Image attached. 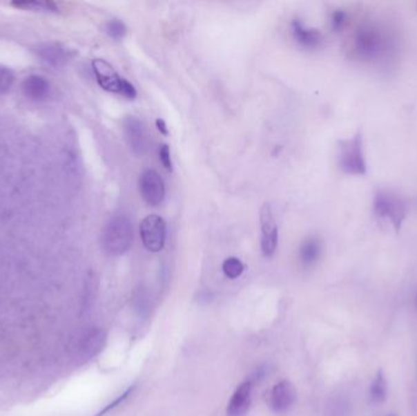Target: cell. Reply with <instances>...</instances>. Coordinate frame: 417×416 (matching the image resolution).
<instances>
[{
    "label": "cell",
    "instance_id": "6da1fadb",
    "mask_svg": "<svg viewBox=\"0 0 417 416\" xmlns=\"http://www.w3.org/2000/svg\"><path fill=\"white\" fill-rule=\"evenodd\" d=\"M354 53L366 62H378L396 50V41L391 35L377 23H365L355 32Z\"/></svg>",
    "mask_w": 417,
    "mask_h": 416
},
{
    "label": "cell",
    "instance_id": "7a4b0ae2",
    "mask_svg": "<svg viewBox=\"0 0 417 416\" xmlns=\"http://www.w3.org/2000/svg\"><path fill=\"white\" fill-rule=\"evenodd\" d=\"M133 242V225L125 214L114 215L101 232V247L113 256L125 254Z\"/></svg>",
    "mask_w": 417,
    "mask_h": 416
},
{
    "label": "cell",
    "instance_id": "3957f363",
    "mask_svg": "<svg viewBox=\"0 0 417 416\" xmlns=\"http://www.w3.org/2000/svg\"><path fill=\"white\" fill-rule=\"evenodd\" d=\"M338 165L347 175L362 176L367 172L364 142L360 132L348 140L339 142Z\"/></svg>",
    "mask_w": 417,
    "mask_h": 416
},
{
    "label": "cell",
    "instance_id": "277c9868",
    "mask_svg": "<svg viewBox=\"0 0 417 416\" xmlns=\"http://www.w3.org/2000/svg\"><path fill=\"white\" fill-rule=\"evenodd\" d=\"M92 66L98 84L104 91L120 94L127 99L136 98L137 91L135 86L125 78L121 77L120 75L116 73L115 68L108 62H105L104 59H94Z\"/></svg>",
    "mask_w": 417,
    "mask_h": 416
},
{
    "label": "cell",
    "instance_id": "5b68a950",
    "mask_svg": "<svg viewBox=\"0 0 417 416\" xmlns=\"http://www.w3.org/2000/svg\"><path fill=\"white\" fill-rule=\"evenodd\" d=\"M407 204L403 198L394 193L381 192L376 194L374 199V211L381 219H386L391 223L394 229H400L404 220L407 216Z\"/></svg>",
    "mask_w": 417,
    "mask_h": 416
},
{
    "label": "cell",
    "instance_id": "8992f818",
    "mask_svg": "<svg viewBox=\"0 0 417 416\" xmlns=\"http://www.w3.org/2000/svg\"><path fill=\"white\" fill-rule=\"evenodd\" d=\"M142 243L146 250L157 253L164 248L166 240V223L159 215H148L139 227Z\"/></svg>",
    "mask_w": 417,
    "mask_h": 416
},
{
    "label": "cell",
    "instance_id": "52a82bcc",
    "mask_svg": "<svg viewBox=\"0 0 417 416\" xmlns=\"http://www.w3.org/2000/svg\"><path fill=\"white\" fill-rule=\"evenodd\" d=\"M261 253L270 258L276 253L278 245V226L273 215L272 207L265 203L260 209Z\"/></svg>",
    "mask_w": 417,
    "mask_h": 416
},
{
    "label": "cell",
    "instance_id": "ba28073f",
    "mask_svg": "<svg viewBox=\"0 0 417 416\" xmlns=\"http://www.w3.org/2000/svg\"><path fill=\"white\" fill-rule=\"evenodd\" d=\"M139 193L143 200L151 207H159L166 197V187L162 176L155 170L146 169L139 177Z\"/></svg>",
    "mask_w": 417,
    "mask_h": 416
},
{
    "label": "cell",
    "instance_id": "9c48e42d",
    "mask_svg": "<svg viewBox=\"0 0 417 416\" xmlns=\"http://www.w3.org/2000/svg\"><path fill=\"white\" fill-rule=\"evenodd\" d=\"M122 129L130 151L135 155H144L151 146V140L143 122L135 116H127L122 122Z\"/></svg>",
    "mask_w": 417,
    "mask_h": 416
},
{
    "label": "cell",
    "instance_id": "30bf717a",
    "mask_svg": "<svg viewBox=\"0 0 417 416\" xmlns=\"http://www.w3.org/2000/svg\"><path fill=\"white\" fill-rule=\"evenodd\" d=\"M297 399V390L287 380H282L273 386L270 395V406L277 414L286 413L292 408Z\"/></svg>",
    "mask_w": 417,
    "mask_h": 416
},
{
    "label": "cell",
    "instance_id": "8fae6325",
    "mask_svg": "<svg viewBox=\"0 0 417 416\" xmlns=\"http://www.w3.org/2000/svg\"><path fill=\"white\" fill-rule=\"evenodd\" d=\"M251 388L253 384L249 380L238 386V388L231 397L227 406V416H244L246 414V411L251 408Z\"/></svg>",
    "mask_w": 417,
    "mask_h": 416
},
{
    "label": "cell",
    "instance_id": "7c38bea8",
    "mask_svg": "<svg viewBox=\"0 0 417 416\" xmlns=\"http://www.w3.org/2000/svg\"><path fill=\"white\" fill-rule=\"evenodd\" d=\"M292 33L295 42L307 49H316L322 43V35L315 28L305 26L299 19L292 21Z\"/></svg>",
    "mask_w": 417,
    "mask_h": 416
},
{
    "label": "cell",
    "instance_id": "4fadbf2b",
    "mask_svg": "<svg viewBox=\"0 0 417 416\" xmlns=\"http://www.w3.org/2000/svg\"><path fill=\"white\" fill-rule=\"evenodd\" d=\"M21 88L26 98L35 102H41L48 98L50 92V84L47 78L43 76L32 75L23 79Z\"/></svg>",
    "mask_w": 417,
    "mask_h": 416
},
{
    "label": "cell",
    "instance_id": "5bb4252c",
    "mask_svg": "<svg viewBox=\"0 0 417 416\" xmlns=\"http://www.w3.org/2000/svg\"><path fill=\"white\" fill-rule=\"evenodd\" d=\"M105 342H106V333L100 330V328H94L90 330L88 333H86L81 344H79V352L84 358H93L94 355L99 353L101 349L104 348Z\"/></svg>",
    "mask_w": 417,
    "mask_h": 416
},
{
    "label": "cell",
    "instance_id": "9a60e30c",
    "mask_svg": "<svg viewBox=\"0 0 417 416\" xmlns=\"http://www.w3.org/2000/svg\"><path fill=\"white\" fill-rule=\"evenodd\" d=\"M322 253V243L318 237H309L302 242L299 250V256L302 265L311 266L320 259Z\"/></svg>",
    "mask_w": 417,
    "mask_h": 416
},
{
    "label": "cell",
    "instance_id": "2e32d148",
    "mask_svg": "<svg viewBox=\"0 0 417 416\" xmlns=\"http://www.w3.org/2000/svg\"><path fill=\"white\" fill-rule=\"evenodd\" d=\"M38 55L44 63L52 68H60L68 62V53L65 49L57 44H46L38 49Z\"/></svg>",
    "mask_w": 417,
    "mask_h": 416
},
{
    "label": "cell",
    "instance_id": "e0dca14e",
    "mask_svg": "<svg viewBox=\"0 0 417 416\" xmlns=\"http://www.w3.org/2000/svg\"><path fill=\"white\" fill-rule=\"evenodd\" d=\"M353 404L345 395H336L329 398L324 416H353Z\"/></svg>",
    "mask_w": 417,
    "mask_h": 416
},
{
    "label": "cell",
    "instance_id": "ac0fdd59",
    "mask_svg": "<svg viewBox=\"0 0 417 416\" xmlns=\"http://www.w3.org/2000/svg\"><path fill=\"white\" fill-rule=\"evenodd\" d=\"M387 397H388V382H387L386 375L382 370H378L375 379L371 382L370 399L375 404H382L387 401Z\"/></svg>",
    "mask_w": 417,
    "mask_h": 416
},
{
    "label": "cell",
    "instance_id": "d6986e66",
    "mask_svg": "<svg viewBox=\"0 0 417 416\" xmlns=\"http://www.w3.org/2000/svg\"><path fill=\"white\" fill-rule=\"evenodd\" d=\"M11 6H15L16 9L33 11V12H44V14H52L59 11L57 4L52 1H14L11 3Z\"/></svg>",
    "mask_w": 417,
    "mask_h": 416
},
{
    "label": "cell",
    "instance_id": "ffe728a7",
    "mask_svg": "<svg viewBox=\"0 0 417 416\" xmlns=\"http://www.w3.org/2000/svg\"><path fill=\"white\" fill-rule=\"evenodd\" d=\"M222 271L224 275L227 276L231 280L238 278L243 271H244V265L243 263L235 256H231L229 259H226L222 264Z\"/></svg>",
    "mask_w": 417,
    "mask_h": 416
},
{
    "label": "cell",
    "instance_id": "44dd1931",
    "mask_svg": "<svg viewBox=\"0 0 417 416\" xmlns=\"http://www.w3.org/2000/svg\"><path fill=\"white\" fill-rule=\"evenodd\" d=\"M15 82V75L10 68L0 66V95L9 93Z\"/></svg>",
    "mask_w": 417,
    "mask_h": 416
},
{
    "label": "cell",
    "instance_id": "7402d4cb",
    "mask_svg": "<svg viewBox=\"0 0 417 416\" xmlns=\"http://www.w3.org/2000/svg\"><path fill=\"white\" fill-rule=\"evenodd\" d=\"M106 32H108V35H109L113 39L119 41V39H122V38L126 36V33H127V27H126L124 22L120 21V20H116L115 19V20H111V21L106 23Z\"/></svg>",
    "mask_w": 417,
    "mask_h": 416
},
{
    "label": "cell",
    "instance_id": "603a6c76",
    "mask_svg": "<svg viewBox=\"0 0 417 416\" xmlns=\"http://www.w3.org/2000/svg\"><path fill=\"white\" fill-rule=\"evenodd\" d=\"M135 305H136L137 312L141 316H146L149 312V302H148V294L144 290H138L135 294Z\"/></svg>",
    "mask_w": 417,
    "mask_h": 416
},
{
    "label": "cell",
    "instance_id": "cb8c5ba5",
    "mask_svg": "<svg viewBox=\"0 0 417 416\" xmlns=\"http://www.w3.org/2000/svg\"><path fill=\"white\" fill-rule=\"evenodd\" d=\"M347 22V14L343 10L333 11V14L331 16V25L334 31H340L345 27Z\"/></svg>",
    "mask_w": 417,
    "mask_h": 416
},
{
    "label": "cell",
    "instance_id": "d4e9b609",
    "mask_svg": "<svg viewBox=\"0 0 417 416\" xmlns=\"http://www.w3.org/2000/svg\"><path fill=\"white\" fill-rule=\"evenodd\" d=\"M159 156H160V162H162L164 167L171 171L173 170V162H171V155H170V148L167 144H162L159 149Z\"/></svg>",
    "mask_w": 417,
    "mask_h": 416
},
{
    "label": "cell",
    "instance_id": "484cf974",
    "mask_svg": "<svg viewBox=\"0 0 417 416\" xmlns=\"http://www.w3.org/2000/svg\"><path fill=\"white\" fill-rule=\"evenodd\" d=\"M157 130L160 131L162 135H168V130H167L166 124H165V121L162 120V119H157Z\"/></svg>",
    "mask_w": 417,
    "mask_h": 416
},
{
    "label": "cell",
    "instance_id": "4316f807",
    "mask_svg": "<svg viewBox=\"0 0 417 416\" xmlns=\"http://www.w3.org/2000/svg\"><path fill=\"white\" fill-rule=\"evenodd\" d=\"M387 416H396V414H389V415H387Z\"/></svg>",
    "mask_w": 417,
    "mask_h": 416
},
{
    "label": "cell",
    "instance_id": "83f0119b",
    "mask_svg": "<svg viewBox=\"0 0 417 416\" xmlns=\"http://www.w3.org/2000/svg\"><path fill=\"white\" fill-rule=\"evenodd\" d=\"M416 308H417V294H416Z\"/></svg>",
    "mask_w": 417,
    "mask_h": 416
}]
</instances>
